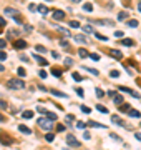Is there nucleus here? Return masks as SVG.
<instances>
[{
    "label": "nucleus",
    "instance_id": "nucleus-7",
    "mask_svg": "<svg viewBox=\"0 0 141 150\" xmlns=\"http://www.w3.org/2000/svg\"><path fill=\"white\" fill-rule=\"evenodd\" d=\"M126 113H128L130 117H133V119H140V117H141V113L138 112V110H134V109H130Z\"/></svg>",
    "mask_w": 141,
    "mask_h": 150
},
{
    "label": "nucleus",
    "instance_id": "nucleus-19",
    "mask_svg": "<svg viewBox=\"0 0 141 150\" xmlns=\"http://www.w3.org/2000/svg\"><path fill=\"white\" fill-rule=\"evenodd\" d=\"M35 59H37V62L40 63V65H47V63H48L47 60L43 59V57H40V55H37V53H35Z\"/></svg>",
    "mask_w": 141,
    "mask_h": 150
},
{
    "label": "nucleus",
    "instance_id": "nucleus-32",
    "mask_svg": "<svg viewBox=\"0 0 141 150\" xmlns=\"http://www.w3.org/2000/svg\"><path fill=\"white\" fill-rule=\"evenodd\" d=\"M47 117L50 120H53V122H55V120H56V113H53V112H52V113H50V112H47Z\"/></svg>",
    "mask_w": 141,
    "mask_h": 150
},
{
    "label": "nucleus",
    "instance_id": "nucleus-45",
    "mask_svg": "<svg viewBox=\"0 0 141 150\" xmlns=\"http://www.w3.org/2000/svg\"><path fill=\"white\" fill-rule=\"evenodd\" d=\"M7 59V55H5V52H2V50H0V60H5Z\"/></svg>",
    "mask_w": 141,
    "mask_h": 150
},
{
    "label": "nucleus",
    "instance_id": "nucleus-10",
    "mask_svg": "<svg viewBox=\"0 0 141 150\" xmlns=\"http://www.w3.org/2000/svg\"><path fill=\"white\" fill-rule=\"evenodd\" d=\"M78 55L81 57V59H86V57H90V52L85 49H78Z\"/></svg>",
    "mask_w": 141,
    "mask_h": 150
},
{
    "label": "nucleus",
    "instance_id": "nucleus-15",
    "mask_svg": "<svg viewBox=\"0 0 141 150\" xmlns=\"http://www.w3.org/2000/svg\"><path fill=\"white\" fill-rule=\"evenodd\" d=\"M113 102H115V105H123V97L121 95H115V99H113Z\"/></svg>",
    "mask_w": 141,
    "mask_h": 150
},
{
    "label": "nucleus",
    "instance_id": "nucleus-36",
    "mask_svg": "<svg viewBox=\"0 0 141 150\" xmlns=\"http://www.w3.org/2000/svg\"><path fill=\"white\" fill-rule=\"evenodd\" d=\"M17 73H19V77H25V75H27L25 69H19V70H17Z\"/></svg>",
    "mask_w": 141,
    "mask_h": 150
},
{
    "label": "nucleus",
    "instance_id": "nucleus-8",
    "mask_svg": "<svg viewBox=\"0 0 141 150\" xmlns=\"http://www.w3.org/2000/svg\"><path fill=\"white\" fill-rule=\"evenodd\" d=\"M13 47H15V49H19V50H22V49H25V47H27V42H25V40H17Z\"/></svg>",
    "mask_w": 141,
    "mask_h": 150
},
{
    "label": "nucleus",
    "instance_id": "nucleus-56",
    "mask_svg": "<svg viewBox=\"0 0 141 150\" xmlns=\"http://www.w3.org/2000/svg\"><path fill=\"white\" fill-rule=\"evenodd\" d=\"M3 70H5V69H3V65H2V63H0V72H3Z\"/></svg>",
    "mask_w": 141,
    "mask_h": 150
},
{
    "label": "nucleus",
    "instance_id": "nucleus-34",
    "mask_svg": "<svg viewBox=\"0 0 141 150\" xmlns=\"http://www.w3.org/2000/svg\"><path fill=\"white\" fill-rule=\"evenodd\" d=\"M38 75H40V79H47V77H48V73L45 72V70H40V72H38Z\"/></svg>",
    "mask_w": 141,
    "mask_h": 150
},
{
    "label": "nucleus",
    "instance_id": "nucleus-14",
    "mask_svg": "<svg viewBox=\"0 0 141 150\" xmlns=\"http://www.w3.org/2000/svg\"><path fill=\"white\" fill-rule=\"evenodd\" d=\"M110 53H111V57H115V59H118V60L123 57V53L120 50H110Z\"/></svg>",
    "mask_w": 141,
    "mask_h": 150
},
{
    "label": "nucleus",
    "instance_id": "nucleus-39",
    "mask_svg": "<svg viewBox=\"0 0 141 150\" xmlns=\"http://www.w3.org/2000/svg\"><path fill=\"white\" fill-rule=\"evenodd\" d=\"M121 37H123V32L116 30V32H115V39H121Z\"/></svg>",
    "mask_w": 141,
    "mask_h": 150
},
{
    "label": "nucleus",
    "instance_id": "nucleus-60",
    "mask_svg": "<svg viewBox=\"0 0 141 150\" xmlns=\"http://www.w3.org/2000/svg\"><path fill=\"white\" fill-rule=\"evenodd\" d=\"M47 2H52V0H47Z\"/></svg>",
    "mask_w": 141,
    "mask_h": 150
},
{
    "label": "nucleus",
    "instance_id": "nucleus-20",
    "mask_svg": "<svg viewBox=\"0 0 141 150\" xmlns=\"http://www.w3.org/2000/svg\"><path fill=\"white\" fill-rule=\"evenodd\" d=\"M121 45H126V47H131V45H133V40H131V39H123V40H121Z\"/></svg>",
    "mask_w": 141,
    "mask_h": 150
},
{
    "label": "nucleus",
    "instance_id": "nucleus-24",
    "mask_svg": "<svg viewBox=\"0 0 141 150\" xmlns=\"http://www.w3.org/2000/svg\"><path fill=\"white\" fill-rule=\"evenodd\" d=\"M80 110H81L83 113H90V112H91V109H90V107H86V105H80Z\"/></svg>",
    "mask_w": 141,
    "mask_h": 150
},
{
    "label": "nucleus",
    "instance_id": "nucleus-23",
    "mask_svg": "<svg viewBox=\"0 0 141 150\" xmlns=\"http://www.w3.org/2000/svg\"><path fill=\"white\" fill-rule=\"evenodd\" d=\"M32 117H33V112L32 110H25L23 112V119H32Z\"/></svg>",
    "mask_w": 141,
    "mask_h": 150
},
{
    "label": "nucleus",
    "instance_id": "nucleus-28",
    "mask_svg": "<svg viewBox=\"0 0 141 150\" xmlns=\"http://www.w3.org/2000/svg\"><path fill=\"white\" fill-rule=\"evenodd\" d=\"M35 52H40V53H45V52H47V49H45V47H42V45H38V47H35Z\"/></svg>",
    "mask_w": 141,
    "mask_h": 150
},
{
    "label": "nucleus",
    "instance_id": "nucleus-54",
    "mask_svg": "<svg viewBox=\"0 0 141 150\" xmlns=\"http://www.w3.org/2000/svg\"><path fill=\"white\" fill-rule=\"evenodd\" d=\"M5 107H7V103L5 102H0V109H5Z\"/></svg>",
    "mask_w": 141,
    "mask_h": 150
},
{
    "label": "nucleus",
    "instance_id": "nucleus-12",
    "mask_svg": "<svg viewBox=\"0 0 141 150\" xmlns=\"http://www.w3.org/2000/svg\"><path fill=\"white\" fill-rule=\"evenodd\" d=\"M5 15H10V17H15V15H19V12H17V10L15 9H5Z\"/></svg>",
    "mask_w": 141,
    "mask_h": 150
},
{
    "label": "nucleus",
    "instance_id": "nucleus-33",
    "mask_svg": "<svg viewBox=\"0 0 141 150\" xmlns=\"http://www.w3.org/2000/svg\"><path fill=\"white\" fill-rule=\"evenodd\" d=\"M37 9H38V5H35V3H30V5H28V10H30V12H37Z\"/></svg>",
    "mask_w": 141,
    "mask_h": 150
},
{
    "label": "nucleus",
    "instance_id": "nucleus-41",
    "mask_svg": "<svg viewBox=\"0 0 141 150\" xmlns=\"http://www.w3.org/2000/svg\"><path fill=\"white\" fill-rule=\"evenodd\" d=\"M96 95H98V97H100V99H101V97H103L105 95V92L101 89H96Z\"/></svg>",
    "mask_w": 141,
    "mask_h": 150
},
{
    "label": "nucleus",
    "instance_id": "nucleus-16",
    "mask_svg": "<svg viewBox=\"0 0 141 150\" xmlns=\"http://www.w3.org/2000/svg\"><path fill=\"white\" fill-rule=\"evenodd\" d=\"M73 40H75V42H78V43H86V39H85L83 35H75V37H73Z\"/></svg>",
    "mask_w": 141,
    "mask_h": 150
},
{
    "label": "nucleus",
    "instance_id": "nucleus-2",
    "mask_svg": "<svg viewBox=\"0 0 141 150\" xmlns=\"http://www.w3.org/2000/svg\"><path fill=\"white\" fill-rule=\"evenodd\" d=\"M25 87V83H23V80L20 79H10L9 80V89H13V90H20Z\"/></svg>",
    "mask_w": 141,
    "mask_h": 150
},
{
    "label": "nucleus",
    "instance_id": "nucleus-1",
    "mask_svg": "<svg viewBox=\"0 0 141 150\" xmlns=\"http://www.w3.org/2000/svg\"><path fill=\"white\" fill-rule=\"evenodd\" d=\"M52 122H53V120H50L48 117H47V119H38V120H37V125H38L42 130L48 132V130L53 129V123H52Z\"/></svg>",
    "mask_w": 141,
    "mask_h": 150
},
{
    "label": "nucleus",
    "instance_id": "nucleus-25",
    "mask_svg": "<svg viewBox=\"0 0 141 150\" xmlns=\"http://www.w3.org/2000/svg\"><path fill=\"white\" fill-rule=\"evenodd\" d=\"M83 10H85V12H91V10H93V5H91V3H85Z\"/></svg>",
    "mask_w": 141,
    "mask_h": 150
},
{
    "label": "nucleus",
    "instance_id": "nucleus-55",
    "mask_svg": "<svg viewBox=\"0 0 141 150\" xmlns=\"http://www.w3.org/2000/svg\"><path fill=\"white\" fill-rule=\"evenodd\" d=\"M23 29L27 30V32H32V27H30V25H25V27H23Z\"/></svg>",
    "mask_w": 141,
    "mask_h": 150
},
{
    "label": "nucleus",
    "instance_id": "nucleus-17",
    "mask_svg": "<svg viewBox=\"0 0 141 150\" xmlns=\"http://www.w3.org/2000/svg\"><path fill=\"white\" fill-rule=\"evenodd\" d=\"M128 15H130L128 12H120V13H118V20H120V22H123V20L128 19Z\"/></svg>",
    "mask_w": 141,
    "mask_h": 150
},
{
    "label": "nucleus",
    "instance_id": "nucleus-42",
    "mask_svg": "<svg viewBox=\"0 0 141 150\" xmlns=\"http://www.w3.org/2000/svg\"><path fill=\"white\" fill-rule=\"evenodd\" d=\"M15 22H17V23H23V20H22V17H20V13L19 15H15Z\"/></svg>",
    "mask_w": 141,
    "mask_h": 150
},
{
    "label": "nucleus",
    "instance_id": "nucleus-52",
    "mask_svg": "<svg viewBox=\"0 0 141 150\" xmlns=\"http://www.w3.org/2000/svg\"><path fill=\"white\" fill-rule=\"evenodd\" d=\"M62 45H63L65 49H68V42H66V40H62Z\"/></svg>",
    "mask_w": 141,
    "mask_h": 150
},
{
    "label": "nucleus",
    "instance_id": "nucleus-37",
    "mask_svg": "<svg viewBox=\"0 0 141 150\" xmlns=\"http://www.w3.org/2000/svg\"><path fill=\"white\" fill-rule=\"evenodd\" d=\"M52 73H53L55 77H60V75H62V70H60V69H53V70H52Z\"/></svg>",
    "mask_w": 141,
    "mask_h": 150
},
{
    "label": "nucleus",
    "instance_id": "nucleus-43",
    "mask_svg": "<svg viewBox=\"0 0 141 150\" xmlns=\"http://www.w3.org/2000/svg\"><path fill=\"white\" fill-rule=\"evenodd\" d=\"M86 70H88V72H91L93 75H98V73H100V72H98L96 69H86Z\"/></svg>",
    "mask_w": 141,
    "mask_h": 150
},
{
    "label": "nucleus",
    "instance_id": "nucleus-35",
    "mask_svg": "<svg viewBox=\"0 0 141 150\" xmlns=\"http://www.w3.org/2000/svg\"><path fill=\"white\" fill-rule=\"evenodd\" d=\"M90 59L95 60V62H98V60H100V55H98V53H90Z\"/></svg>",
    "mask_w": 141,
    "mask_h": 150
},
{
    "label": "nucleus",
    "instance_id": "nucleus-31",
    "mask_svg": "<svg viewBox=\"0 0 141 150\" xmlns=\"http://www.w3.org/2000/svg\"><path fill=\"white\" fill-rule=\"evenodd\" d=\"M110 77H111V79H118V77H120V72L113 70V72H110Z\"/></svg>",
    "mask_w": 141,
    "mask_h": 150
},
{
    "label": "nucleus",
    "instance_id": "nucleus-46",
    "mask_svg": "<svg viewBox=\"0 0 141 150\" xmlns=\"http://www.w3.org/2000/svg\"><path fill=\"white\" fill-rule=\"evenodd\" d=\"M56 130H58V132H63V130H65V125H58Z\"/></svg>",
    "mask_w": 141,
    "mask_h": 150
},
{
    "label": "nucleus",
    "instance_id": "nucleus-11",
    "mask_svg": "<svg viewBox=\"0 0 141 150\" xmlns=\"http://www.w3.org/2000/svg\"><path fill=\"white\" fill-rule=\"evenodd\" d=\"M86 125H90V127H95V129H103V127H105L103 123H98V122H93V120H90Z\"/></svg>",
    "mask_w": 141,
    "mask_h": 150
},
{
    "label": "nucleus",
    "instance_id": "nucleus-49",
    "mask_svg": "<svg viewBox=\"0 0 141 150\" xmlns=\"http://www.w3.org/2000/svg\"><path fill=\"white\" fill-rule=\"evenodd\" d=\"M111 139H115V140H118V142H120V140H121V137H118V135H115V133H111Z\"/></svg>",
    "mask_w": 141,
    "mask_h": 150
},
{
    "label": "nucleus",
    "instance_id": "nucleus-26",
    "mask_svg": "<svg viewBox=\"0 0 141 150\" xmlns=\"http://www.w3.org/2000/svg\"><path fill=\"white\" fill-rule=\"evenodd\" d=\"M96 109L100 110V112H101V113H108V109H106V107H105V105H96Z\"/></svg>",
    "mask_w": 141,
    "mask_h": 150
},
{
    "label": "nucleus",
    "instance_id": "nucleus-5",
    "mask_svg": "<svg viewBox=\"0 0 141 150\" xmlns=\"http://www.w3.org/2000/svg\"><path fill=\"white\" fill-rule=\"evenodd\" d=\"M111 122H113V123H116V125H120V127H124V125H126V123L123 122V119H121V117H118V115H113Z\"/></svg>",
    "mask_w": 141,
    "mask_h": 150
},
{
    "label": "nucleus",
    "instance_id": "nucleus-6",
    "mask_svg": "<svg viewBox=\"0 0 141 150\" xmlns=\"http://www.w3.org/2000/svg\"><path fill=\"white\" fill-rule=\"evenodd\" d=\"M120 90H121V92H126V93H130V95H133L134 99H140V95H138L136 92H133L131 89H128V87H120Z\"/></svg>",
    "mask_w": 141,
    "mask_h": 150
},
{
    "label": "nucleus",
    "instance_id": "nucleus-4",
    "mask_svg": "<svg viewBox=\"0 0 141 150\" xmlns=\"http://www.w3.org/2000/svg\"><path fill=\"white\" fill-rule=\"evenodd\" d=\"M52 17H53L55 20H63L65 19V12H63V10H53Z\"/></svg>",
    "mask_w": 141,
    "mask_h": 150
},
{
    "label": "nucleus",
    "instance_id": "nucleus-50",
    "mask_svg": "<svg viewBox=\"0 0 141 150\" xmlns=\"http://www.w3.org/2000/svg\"><path fill=\"white\" fill-rule=\"evenodd\" d=\"M76 93H78L80 97H83V95H85V93H83V90H81V89H78V90H76Z\"/></svg>",
    "mask_w": 141,
    "mask_h": 150
},
{
    "label": "nucleus",
    "instance_id": "nucleus-51",
    "mask_svg": "<svg viewBox=\"0 0 141 150\" xmlns=\"http://www.w3.org/2000/svg\"><path fill=\"white\" fill-rule=\"evenodd\" d=\"M0 27H5V19L0 17Z\"/></svg>",
    "mask_w": 141,
    "mask_h": 150
},
{
    "label": "nucleus",
    "instance_id": "nucleus-44",
    "mask_svg": "<svg viewBox=\"0 0 141 150\" xmlns=\"http://www.w3.org/2000/svg\"><path fill=\"white\" fill-rule=\"evenodd\" d=\"M7 47V42L5 40H0V49H5Z\"/></svg>",
    "mask_w": 141,
    "mask_h": 150
},
{
    "label": "nucleus",
    "instance_id": "nucleus-48",
    "mask_svg": "<svg viewBox=\"0 0 141 150\" xmlns=\"http://www.w3.org/2000/svg\"><path fill=\"white\" fill-rule=\"evenodd\" d=\"M65 120H66V122H71V120H73V115H66Z\"/></svg>",
    "mask_w": 141,
    "mask_h": 150
},
{
    "label": "nucleus",
    "instance_id": "nucleus-30",
    "mask_svg": "<svg viewBox=\"0 0 141 150\" xmlns=\"http://www.w3.org/2000/svg\"><path fill=\"white\" fill-rule=\"evenodd\" d=\"M128 27H133V29L138 27V22H136V20H128Z\"/></svg>",
    "mask_w": 141,
    "mask_h": 150
},
{
    "label": "nucleus",
    "instance_id": "nucleus-13",
    "mask_svg": "<svg viewBox=\"0 0 141 150\" xmlns=\"http://www.w3.org/2000/svg\"><path fill=\"white\" fill-rule=\"evenodd\" d=\"M37 12H40L42 15H47V13H48V7H47V5H38Z\"/></svg>",
    "mask_w": 141,
    "mask_h": 150
},
{
    "label": "nucleus",
    "instance_id": "nucleus-27",
    "mask_svg": "<svg viewBox=\"0 0 141 150\" xmlns=\"http://www.w3.org/2000/svg\"><path fill=\"white\" fill-rule=\"evenodd\" d=\"M95 37H96L98 40H103V42H106V37H105V35H101V33H98V32H95Z\"/></svg>",
    "mask_w": 141,
    "mask_h": 150
},
{
    "label": "nucleus",
    "instance_id": "nucleus-22",
    "mask_svg": "<svg viewBox=\"0 0 141 150\" xmlns=\"http://www.w3.org/2000/svg\"><path fill=\"white\" fill-rule=\"evenodd\" d=\"M70 27H71V29H80V22H78V20H71V22H70Z\"/></svg>",
    "mask_w": 141,
    "mask_h": 150
},
{
    "label": "nucleus",
    "instance_id": "nucleus-3",
    "mask_svg": "<svg viewBox=\"0 0 141 150\" xmlns=\"http://www.w3.org/2000/svg\"><path fill=\"white\" fill-rule=\"evenodd\" d=\"M66 143H68L70 147H80V142H78L73 135H68V137H66Z\"/></svg>",
    "mask_w": 141,
    "mask_h": 150
},
{
    "label": "nucleus",
    "instance_id": "nucleus-59",
    "mask_svg": "<svg viewBox=\"0 0 141 150\" xmlns=\"http://www.w3.org/2000/svg\"><path fill=\"white\" fill-rule=\"evenodd\" d=\"M71 2H75V3H76V2H81V0H71Z\"/></svg>",
    "mask_w": 141,
    "mask_h": 150
},
{
    "label": "nucleus",
    "instance_id": "nucleus-9",
    "mask_svg": "<svg viewBox=\"0 0 141 150\" xmlns=\"http://www.w3.org/2000/svg\"><path fill=\"white\" fill-rule=\"evenodd\" d=\"M50 93H52V95H55V97H63V99H68V95H66V93L58 92V90H50Z\"/></svg>",
    "mask_w": 141,
    "mask_h": 150
},
{
    "label": "nucleus",
    "instance_id": "nucleus-18",
    "mask_svg": "<svg viewBox=\"0 0 141 150\" xmlns=\"http://www.w3.org/2000/svg\"><path fill=\"white\" fill-rule=\"evenodd\" d=\"M19 130L22 132V133H27V135L28 133H32V130L28 129V127H25V125H19Z\"/></svg>",
    "mask_w": 141,
    "mask_h": 150
},
{
    "label": "nucleus",
    "instance_id": "nucleus-40",
    "mask_svg": "<svg viewBox=\"0 0 141 150\" xmlns=\"http://www.w3.org/2000/svg\"><path fill=\"white\" fill-rule=\"evenodd\" d=\"M76 127H78V129H85L86 123H85V122H76Z\"/></svg>",
    "mask_w": 141,
    "mask_h": 150
},
{
    "label": "nucleus",
    "instance_id": "nucleus-58",
    "mask_svg": "<svg viewBox=\"0 0 141 150\" xmlns=\"http://www.w3.org/2000/svg\"><path fill=\"white\" fill-rule=\"evenodd\" d=\"M138 10H140V12H141V3H140V5H138Z\"/></svg>",
    "mask_w": 141,
    "mask_h": 150
},
{
    "label": "nucleus",
    "instance_id": "nucleus-47",
    "mask_svg": "<svg viewBox=\"0 0 141 150\" xmlns=\"http://www.w3.org/2000/svg\"><path fill=\"white\" fill-rule=\"evenodd\" d=\"M65 63H66V65H71V63H73V60H71V59H65Z\"/></svg>",
    "mask_w": 141,
    "mask_h": 150
},
{
    "label": "nucleus",
    "instance_id": "nucleus-38",
    "mask_svg": "<svg viewBox=\"0 0 141 150\" xmlns=\"http://www.w3.org/2000/svg\"><path fill=\"white\" fill-rule=\"evenodd\" d=\"M71 77H73L76 82H80V80H81V75H80V73H76V72H73V73H71Z\"/></svg>",
    "mask_w": 141,
    "mask_h": 150
},
{
    "label": "nucleus",
    "instance_id": "nucleus-53",
    "mask_svg": "<svg viewBox=\"0 0 141 150\" xmlns=\"http://www.w3.org/2000/svg\"><path fill=\"white\" fill-rule=\"evenodd\" d=\"M134 137H136V139L141 142V133H140V132H136V133H134Z\"/></svg>",
    "mask_w": 141,
    "mask_h": 150
},
{
    "label": "nucleus",
    "instance_id": "nucleus-29",
    "mask_svg": "<svg viewBox=\"0 0 141 150\" xmlns=\"http://www.w3.org/2000/svg\"><path fill=\"white\" fill-rule=\"evenodd\" d=\"M53 139H55L53 133H47V135H45V140H47V142H53Z\"/></svg>",
    "mask_w": 141,
    "mask_h": 150
},
{
    "label": "nucleus",
    "instance_id": "nucleus-21",
    "mask_svg": "<svg viewBox=\"0 0 141 150\" xmlns=\"http://www.w3.org/2000/svg\"><path fill=\"white\" fill-rule=\"evenodd\" d=\"M83 32H85V33H95L93 27H90V25H85V27H83Z\"/></svg>",
    "mask_w": 141,
    "mask_h": 150
},
{
    "label": "nucleus",
    "instance_id": "nucleus-57",
    "mask_svg": "<svg viewBox=\"0 0 141 150\" xmlns=\"http://www.w3.org/2000/svg\"><path fill=\"white\" fill-rule=\"evenodd\" d=\"M3 120H5L3 119V115H0V122H3Z\"/></svg>",
    "mask_w": 141,
    "mask_h": 150
}]
</instances>
